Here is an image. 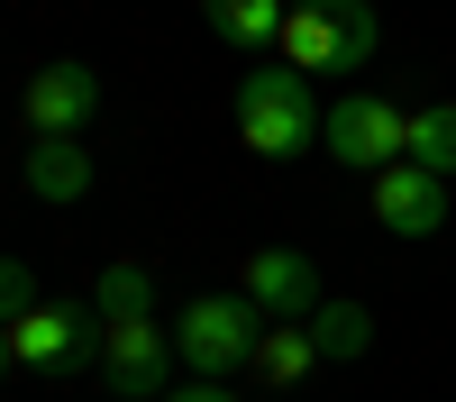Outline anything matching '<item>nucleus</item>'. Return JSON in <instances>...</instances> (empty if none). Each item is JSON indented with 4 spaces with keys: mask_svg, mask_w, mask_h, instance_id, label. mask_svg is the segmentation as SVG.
<instances>
[{
    "mask_svg": "<svg viewBox=\"0 0 456 402\" xmlns=\"http://www.w3.org/2000/svg\"><path fill=\"white\" fill-rule=\"evenodd\" d=\"M320 146L347 174H384L411 156V110L384 101V92H347V101H329V119H320Z\"/></svg>",
    "mask_w": 456,
    "mask_h": 402,
    "instance_id": "obj_4",
    "label": "nucleus"
},
{
    "mask_svg": "<svg viewBox=\"0 0 456 402\" xmlns=\"http://www.w3.org/2000/svg\"><path fill=\"white\" fill-rule=\"evenodd\" d=\"M320 119H329V101L311 92V73H292V64H256L238 83V137L256 146V156H274V165L311 156Z\"/></svg>",
    "mask_w": 456,
    "mask_h": 402,
    "instance_id": "obj_1",
    "label": "nucleus"
},
{
    "mask_svg": "<svg viewBox=\"0 0 456 402\" xmlns=\"http://www.w3.org/2000/svg\"><path fill=\"white\" fill-rule=\"evenodd\" d=\"M101 384L110 402H165L174 393V329L165 320H101Z\"/></svg>",
    "mask_w": 456,
    "mask_h": 402,
    "instance_id": "obj_5",
    "label": "nucleus"
},
{
    "mask_svg": "<svg viewBox=\"0 0 456 402\" xmlns=\"http://www.w3.org/2000/svg\"><path fill=\"white\" fill-rule=\"evenodd\" d=\"M10 365H19V357H10V329H0V375H10Z\"/></svg>",
    "mask_w": 456,
    "mask_h": 402,
    "instance_id": "obj_18",
    "label": "nucleus"
},
{
    "mask_svg": "<svg viewBox=\"0 0 456 402\" xmlns=\"http://www.w3.org/2000/svg\"><path fill=\"white\" fill-rule=\"evenodd\" d=\"M92 311H101V320H156V275H146V266H128V256H119V266H101Z\"/></svg>",
    "mask_w": 456,
    "mask_h": 402,
    "instance_id": "obj_14",
    "label": "nucleus"
},
{
    "mask_svg": "<svg viewBox=\"0 0 456 402\" xmlns=\"http://www.w3.org/2000/svg\"><path fill=\"white\" fill-rule=\"evenodd\" d=\"M238 292H247V302H256L265 320H311V311L329 302V292H320V266H311L301 247H256Z\"/></svg>",
    "mask_w": 456,
    "mask_h": 402,
    "instance_id": "obj_7",
    "label": "nucleus"
},
{
    "mask_svg": "<svg viewBox=\"0 0 456 402\" xmlns=\"http://www.w3.org/2000/svg\"><path fill=\"white\" fill-rule=\"evenodd\" d=\"M165 402H238V393H228V384H201V375H192V384H174Z\"/></svg>",
    "mask_w": 456,
    "mask_h": 402,
    "instance_id": "obj_17",
    "label": "nucleus"
},
{
    "mask_svg": "<svg viewBox=\"0 0 456 402\" xmlns=\"http://www.w3.org/2000/svg\"><path fill=\"white\" fill-rule=\"evenodd\" d=\"M28 193H37V201H83V193H92L83 137H37V146H28Z\"/></svg>",
    "mask_w": 456,
    "mask_h": 402,
    "instance_id": "obj_10",
    "label": "nucleus"
},
{
    "mask_svg": "<svg viewBox=\"0 0 456 402\" xmlns=\"http://www.w3.org/2000/svg\"><path fill=\"white\" fill-rule=\"evenodd\" d=\"M311 365H320L311 329H301V320H265V339H256V384H301Z\"/></svg>",
    "mask_w": 456,
    "mask_h": 402,
    "instance_id": "obj_12",
    "label": "nucleus"
},
{
    "mask_svg": "<svg viewBox=\"0 0 456 402\" xmlns=\"http://www.w3.org/2000/svg\"><path fill=\"white\" fill-rule=\"evenodd\" d=\"M374 219H384L393 238H438L447 229V174H429V165H384L374 174Z\"/></svg>",
    "mask_w": 456,
    "mask_h": 402,
    "instance_id": "obj_8",
    "label": "nucleus"
},
{
    "mask_svg": "<svg viewBox=\"0 0 456 402\" xmlns=\"http://www.w3.org/2000/svg\"><path fill=\"white\" fill-rule=\"evenodd\" d=\"M28 311H37V275L19 266V256H0V329L28 320Z\"/></svg>",
    "mask_w": 456,
    "mask_h": 402,
    "instance_id": "obj_16",
    "label": "nucleus"
},
{
    "mask_svg": "<svg viewBox=\"0 0 456 402\" xmlns=\"http://www.w3.org/2000/svg\"><path fill=\"white\" fill-rule=\"evenodd\" d=\"M256 339H265V311L247 302V292H201V302H183L174 357L192 365L201 384H228L238 365H256Z\"/></svg>",
    "mask_w": 456,
    "mask_h": 402,
    "instance_id": "obj_2",
    "label": "nucleus"
},
{
    "mask_svg": "<svg viewBox=\"0 0 456 402\" xmlns=\"http://www.w3.org/2000/svg\"><path fill=\"white\" fill-rule=\"evenodd\" d=\"M301 329H311L320 357H365V348H374V311H365V302H320Z\"/></svg>",
    "mask_w": 456,
    "mask_h": 402,
    "instance_id": "obj_13",
    "label": "nucleus"
},
{
    "mask_svg": "<svg viewBox=\"0 0 456 402\" xmlns=\"http://www.w3.org/2000/svg\"><path fill=\"white\" fill-rule=\"evenodd\" d=\"M283 19H292V0H201V28L228 37V46H283Z\"/></svg>",
    "mask_w": 456,
    "mask_h": 402,
    "instance_id": "obj_11",
    "label": "nucleus"
},
{
    "mask_svg": "<svg viewBox=\"0 0 456 402\" xmlns=\"http://www.w3.org/2000/svg\"><path fill=\"white\" fill-rule=\"evenodd\" d=\"M411 165H429V174H456V101H429V110H411Z\"/></svg>",
    "mask_w": 456,
    "mask_h": 402,
    "instance_id": "obj_15",
    "label": "nucleus"
},
{
    "mask_svg": "<svg viewBox=\"0 0 456 402\" xmlns=\"http://www.w3.org/2000/svg\"><path fill=\"white\" fill-rule=\"evenodd\" d=\"M292 73H356L374 55V10L365 0H292V19H283V46H274Z\"/></svg>",
    "mask_w": 456,
    "mask_h": 402,
    "instance_id": "obj_3",
    "label": "nucleus"
},
{
    "mask_svg": "<svg viewBox=\"0 0 456 402\" xmlns=\"http://www.w3.org/2000/svg\"><path fill=\"white\" fill-rule=\"evenodd\" d=\"M28 128L37 137H73V128H92V110H101V73L92 64H37V83H28Z\"/></svg>",
    "mask_w": 456,
    "mask_h": 402,
    "instance_id": "obj_9",
    "label": "nucleus"
},
{
    "mask_svg": "<svg viewBox=\"0 0 456 402\" xmlns=\"http://www.w3.org/2000/svg\"><path fill=\"white\" fill-rule=\"evenodd\" d=\"M92 348H101V311H83V302H37L28 320H10V357L28 375H64Z\"/></svg>",
    "mask_w": 456,
    "mask_h": 402,
    "instance_id": "obj_6",
    "label": "nucleus"
}]
</instances>
